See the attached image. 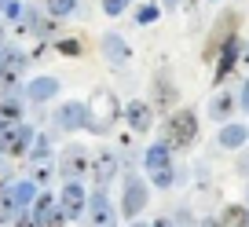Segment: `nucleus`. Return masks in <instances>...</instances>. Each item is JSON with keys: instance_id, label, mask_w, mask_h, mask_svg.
I'll return each instance as SVG.
<instances>
[{"instance_id": "1", "label": "nucleus", "mask_w": 249, "mask_h": 227, "mask_svg": "<svg viewBox=\"0 0 249 227\" xmlns=\"http://www.w3.org/2000/svg\"><path fill=\"white\" fill-rule=\"evenodd\" d=\"M85 106H88L85 132H92V136H110V132L117 128V121H121L124 103L117 99V92H110V88H95V92L85 99Z\"/></svg>"}, {"instance_id": "2", "label": "nucleus", "mask_w": 249, "mask_h": 227, "mask_svg": "<svg viewBox=\"0 0 249 227\" xmlns=\"http://www.w3.org/2000/svg\"><path fill=\"white\" fill-rule=\"evenodd\" d=\"M198 140V114L191 106H176L165 114L161 121V143L176 154V150H187L191 143Z\"/></svg>"}, {"instance_id": "3", "label": "nucleus", "mask_w": 249, "mask_h": 227, "mask_svg": "<svg viewBox=\"0 0 249 227\" xmlns=\"http://www.w3.org/2000/svg\"><path fill=\"white\" fill-rule=\"evenodd\" d=\"M30 66V55L15 44L0 48V92H22V77Z\"/></svg>"}, {"instance_id": "4", "label": "nucleus", "mask_w": 249, "mask_h": 227, "mask_svg": "<svg viewBox=\"0 0 249 227\" xmlns=\"http://www.w3.org/2000/svg\"><path fill=\"white\" fill-rule=\"evenodd\" d=\"M150 205V180L140 173H128L121 183V216L124 220H140V212Z\"/></svg>"}, {"instance_id": "5", "label": "nucleus", "mask_w": 249, "mask_h": 227, "mask_svg": "<svg viewBox=\"0 0 249 227\" xmlns=\"http://www.w3.org/2000/svg\"><path fill=\"white\" fill-rule=\"evenodd\" d=\"M88 169H92V150L81 147V143H66L59 161H55V173H59L62 180H85Z\"/></svg>"}, {"instance_id": "6", "label": "nucleus", "mask_w": 249, "mask_h": 227, "mask_svg": "<svg viewBox=\"0 0 249 227\" xmlns=\"http://www.w3.org/2000/svg\"><path fill=\"white\" fill-rule=\"evenodd\" d=\"M231 33H242V11L227 8V11H220V18L213 22L209 40H205V48H202V59H205V63H213V59H216L220 44H224V40L231 37Z\"/></svg>"}, {"instance_id": "7", "label": "nucleus", "mask_w": 249, "mask_h": 227, "mask_svg": "<svg viewBox=\"0 0 249 227\" xmlns=\"http://www.w3.org/2000/svg\"><path fill=\"white\" fill-rule=\"evenodd\" d=\"M117 173H121V154H117L114 147L92 150V169H88V176H92L95 187H110V183L117 180Z\"/></svg>"}, {"instance_id": "8", "label": "nucleus", "mask_w": 249, "mask_h": 227, "mask_svg": "<svg viewBox=\"0 0 249 227\" xmlns=\"http://www.w3.org/2000/svg\"><path fill=\"white\" fill-rule=\"evenodd\" d=\"M238 59H242V33H231V37L220 44L216 59H213V66H216V70H213V85H216V88L238 70Z\"/></svg>"}, {"instance_id": "9", "label": "nucleus", "mask_w": 249, "mask_h": 227, "mask_svg": "<svg viewBox=\"0 0 249 227\" xmlns=\"http://www.w3.org/2000/svg\"><path fill=\"white\" fill-rule=\"evenodd\" d=\"M30 212H33V220H37V227H66V212L59 209V194H52L48 187L33 198Z\"/></svg>"}, {"instance_id": "10", "label": "nucleus", "mask_w": 249, "mask_h": 227, "mask_svg": "<svg viewBox=\"0 0 249 227\" xmlns=\"http://www.w3.org/2000/svg\"><path fill=\"white\" fill-rule=\"evenodd\" d=\"M85 216H88L92 227H117V216H121V212L114 209L107 187H95L92 194H88V212H85Z\"/></svg>"}, {"instance_id": "11", "label": "nucleus", "mask_w": 249, "mask_h": 227, "mask_svg": "<svg viewBox=\"0 0 249 227\" xmlns=\"http://www.w3.org/2000/svg\"><path fill=\"white\" fill-rule=\"evenodd\" d=\"M121 121L128 125L132 136H147L150 128H154V106H150L147 99H128L124 110H121Z\"/></svg>"}, {"instance_id": "12", "label": "nucleus", "mask_w": 249, "mask_h": 227, "mask_svg": "<svg viewBox=\"0 0 249 227\" xmlns=\"http://www.w3.org/2000/svg\"><path fill=\"white\" fill-rule=\"evenodd\" d=\"M59 209L66 212V220H81L88 212V191L81 180H66L59 191Z\"/></svg>"}, {"instance_id": "13", "label": "nucleus", "mask_w": 249, "mask_h": 227, "mask_svg": "<svg viewBox=\"0 0 249 227\" xmlns=\"http://www.w3.org/2000/svg\"><path fill=\"white\" fill-rule=\"evenodd\" d=\"M59 92H62V85H59V77H52V73L30 77V81L22 85V99L33 103V106H44V103H52Z\"/></svg>"}, {"instance_id": "14", "label": "nucleus", "mask_w": 249, "mask_h": 227, "mask_svg": "<svg viewBox=\"0 0 249 227\" xmlns=\"http://www.w3.org/2000/svg\"><path fill=\"white\" fill-rule=\"evenodd\" d=\"M99 55L114 70H124V66L132 63V48H128V40H124L121 33H103L99 37Z\"/></svg>"}, {"instance_id": "15", "label": "nucleus", "mask_w": 249, "mask_h": 227, "mask_svg": "<svg viewBox=\"0 0 249 227\" xmlns=\"http://www.w3.org/2000/svg\"><path fill=\"white\" fill-rule=\"evenodd\" d=\"M85 118H88L85 99H62L59 106H55V125H59L62 132H81V128H85Z\"/></svg>"}, {"instance_id": "16", "label": "nucleus", "mask_w": 249, "mask_h": 227, "mask_svg": "<svg viewBox=\"0 0 249 227\" xmlns=\"http://www.w3.org/2000/svg\"><path fill=\"white\" fill-rule=\"evenodd\" d=\"M150 92H154V99H150L154 114H158V110H161V114H169V110L176 106V99H179V88H176V81H172L165 70H158V73H154V81H150Z\"/></svg>"}, {"instance_id": "17", "label": "nucleus", "mask_w": 249, "mask_h": 227, "mask_svg": "<svg viewBox=\"0 0 249 227\" xmlns=\"http://www.w3.org/2000/svg\"><path fill=\"white\" fill-rule=\"evenodd\" d=\"M33 136H37V128H33L30 121H18V125H11L8 147H4V157H26V150H30Z\"/></svg>"}, {"instance_id": "18", "label": "nucleus", "mask_w": 249, "mask_h": 227, "mask_svg": "<svg viewBox=\"0 0 249 227\" xmlns=\"http://www.w3.org/2000/svg\"><path fill=\"white\" fill-rule=\"evenodd\" d=\"M216 143L224 150H242L249 143V125H238V121H224V125H220V132H216Z\"/></svg>"}, {"instance_id": "19", "label": "nucleus", "mask_w": 249, "mask_h": 227, "mask_svg": "<svg viewBox=\"0 0 249 227\" xmlns=\"http://www.w3.org/2000/svg\"><path fill=\"white\" fill-rule=\"evenodd\" d=\"M234 110H238V92H224V88H220V92L209 99V118L216 121V125L231 121V118H234Z\"/></svg>"}, {"instance_id": "20", "label": "nucleus", "mask_w": 249, "mask_h": 227, "mask_svg": "<svg viewBox=\"0 0 249 227\" xmlns=\"http://www.w3.org/2000/svg\"><path fill=\"white\" fill-rule=\"evenodd\" d=\"M0 121H11V125L26 121V99H22V92H4V95H0Z\"/></svg>"}, {"instance_id": "21", "label": "nucleus", "mask_w": 249, "mask_h": 227, "mask_svg": "<svg viewBox=\"0 0 249 227\" xmlns=\"http://www.w3.org/2000/svg\"><path fill=\"white\" fill-rule=\"evenodd\" d=\"M172 165V150L165 147L161 140L158 143H150L147 150H143V169H147V173H158V169H169Z\"/></svg>"}, {"instance_id": "22", "label": "nucleus", "mask_w": 249, "mask_h": 227, "mask_svg": "<svg viewBox=\"0 0 249 227\" xmlns=\"http://www.w3.org/2000/svg\"><path fill=\"white\" fill-rule=\"evenodd\" d=\"M52 154H55L52 136H48V132H37V136H33V143H30V150H26V161H30V165H37V161H52Z\"/></svg>"}, {"instance_id": "23", "label": "nucleus", "mask_w": 249, "mask_h": 227, "mask_svg": "<svg viewBox=\"0 0 249 227\" xmlns=\"http://www.w3.org/2000/svg\"><path fill=\"white\" fill-rule=\"evenodd\" d=\"M220 227H249V205H227L216 216Z\"/></svg>"}, {"instance_id": "24", "label": "nucleus", "mask_w": 249, "mask_h": 227, "mask_svg": "<svg viewBox=\"0 0 249 227\" xmlns=\"http://www.w3.org/2000/svg\"><path fill=\"white\" fill-rule=\"evenodd\" d=\"M52 52L66 55V59H77V55H85V40H81V33H73V37H55Z\"/></svg>"}, {"instance_id": "25", "label": "nucleus", "mask_w": 249, "mask_h": 227, "mask_svg": "<svg viewBox=\"0 0 249 227\" xmlns=\"http://www.w3.org/2000/svg\"><path fill=\"white\" fill-rule=\"evenodd\" d=\"M161 15H165V11H161V4H158V0H143L140 8L132 11V22H136V26H154Z\"/></svg>"}, {"instance_id": "26", "label": "nucleus", "mask_w": 249, "mask_h": 227, "mask_svg": "<svg viewBox=\"0 0 249 227\" xmlns=\"http://www.w3.org/2000/svg\"><path fill=\"white\" fill-rule=\"evenodd\" d=\"M40 8H44L52 18H70L73 11L81 8V0H40Z\"/></svg>"}, {"instance_id": "27", "label": "nucleus", "mask_w": 249, "mask_h": 227, "mask_svg": "<svg viewBox=\"0 0 249 227\" xmlns=\"http://www.w3.org/2000/svg\"><path fill=\"white\" fill-rule=\"evenodd\" d=\"M52 176H59V173H55V165H52V161H37V165H30V180L37 183L40 191H44L48 183H52Z\"/></svg>"}, {"instance_id": "28", "label": "nucleus", "mask_w": 249, "mask_h": 227, "mask_svg": "<svg viewBox=\"0 0 249 227\" xmlns=\"http://www.w3.org/2000/svg\"><path fill=\"white\" fill-rule=\"evenodd\" d=\"M22 11H26L22 0H8V4H0V18H4V22H11V26L22 22Z\"/></svg>"}, {"instance_id": "29", "label": "nucleus", "mask_w": 249, "mask_h": 227, "mask_svg": "<svg viewBox=\"0 0 249 227\" xmlns=\"http://www.w3.org/2000/svg\"><path fill=\"white\" fill-rule=\"evenodd\" d=\"M147 180H150V187H161V191H169L172 183H176V169H158V173H147Z\"/></svg>"}, {"instance_id": "30", "label": "nucleus", "mask_w": 249, "mask_h": 227, "mask_svg": "<svg viewBox=\"0 0 249 227\" xmlns=\"http://www.w3.org/2000/svg\"><path fill=\"white\" fill-rule=\"evenodd\" d=\"M128 8H136V0H103V4H99V11H103L107 18H117V15H124Z\"/></svg>"}, {"instance_id": "31", "label": "nucleus", "mask_w": 249, "mask_h": 227, "mask_svg": "<svg viewBox=\"0 0 249 227\" xmlns=\"http://www.w3.org/2000/svg\"><path fill=\"white\" fill-rule=\"evenodd\" d=\"M11 227H37V220H33L30 209H22V212H15V216H11Z\"/></svg>"}, {"instance_id": "32", "label": "nucleus", "mask_w": 249, "mask_h": 227, "mask_svg": "<svg viewBox=\"0 0 249 227\" xmlns=\"http://www.w3.org/2000/svg\"><path fill=\"white\" fill-rule=\"evenodd\" d=\"M238 110H242V114H249V77L242 81V88H238Z\"/></svg>"}, {"instance_id": "33", "label": "nucleus", "mask_w": 249, "mask_h": 227, "mask_svg": "<svg viewBox=\"0 0 249 227\" xmlns=\"http://www.w3.org/2000/svg\"><path fill=\"white\" fill-rule=\"evenodd\" d=\"M8 132H11V121H0V154L8 147Z\"/></svg>"}, {"instance_id": "34", "label": "nucleus", "mask_w": 249, "mask_h": 227, "mask_svg": "<svg viewBox=\"0 0 249 227\" xmlns=\"http://www.w3.org/2000/svg\"><path fill=\"white\" fill-rule=\"evenodd\" d=\"M150 227H176V220H172V216H158Z\"/></svg>"}, {"instance_id": "35", "label": "nucleus", "mask_w": 249, "mask_h": 227, "mask_svg": "<svg viewBox=\"0 0 249 227\" xmlns=\"http://www.w3.org/2000/svg\"><path fill=\"white\" fill-rule=\"evenodd\" d=\"M8 187H11V176H0V202H4V194H8Z\"/></svg>"}, {"instance_id": "36", "label": "nucleus", "mask_w": 249, "mask_h": 227, "mask_svg": "<svg viewBox=\"0 0 249 227\" xmlns=\"http://www.w3.org/2000/svg\"><path fill=\"white\" fill-rule=\"evenodd\" d=\"M198 4H202V0H179V8H183V11H198Z\"/></svg>"}, {"instance_id": "37", "label": "nucleus", "mask_w": 249, "mask_h": 227, "mask_svg": "<svg viewBox=\"0 0 249 227\" xmlns=\"http://www.w3.org/2000/svg\"><path fill=\"white\" fill-rule=\"evenodd\" d=\"M161 11H179V0H161Z\"/></svg>"}, {"instance_id": "38", "label": "nucleus", "mask_w": 249, "mask_h": 227, "mask_svg": "<svg viewBox=\"0 0 249 227\" xmlns=\"http://www.w3.org/2000/svg\"><path fill=\"white\" fill-rule=\"evenodd\" d=\"M238 66H249V44H242V59H238Z\"/></svg>"}, {"instance_id": "39", "label": "nucleus", "mask_w": 249, "mask_h": 227, "mask_svg": "<svg viewBox=\"0 0 249 227\" xmlns=\"http://www.w3.org/2000/svg\"><path fill=\"white\" fill-rule=\"evenodd\" d=\"M8 44V30H4V18H0V48Z\"/></svg>"}, {"instance_id": "40", "label": "nucleus", "mask_w": 249, "mask_h": 227, "mask_svg": "<svg viewBox=\"0 0 249 227\" xmlns=\"http://www.w3.org/2000/svg\"><path fill=\"white\" fill-rule=\"evenodd\" d=\"M198 227H220V224H216V220L209 216V220H202V224H198Z\"/></svg>"}, {"instance_id": "41", "label": "nucleus", "mask_w": 249, "mask_h": 227, "mask_svg": "<svg viewBox=\"0 0 249 227\" xmlns=\"http://www.w3.org/2000/svg\"><path fill=\"white\" fill-rule=\"evenodd\" d=\"M128 227H150V224H143V220H128Z\"/></svg>"}, {"instance_id": "42", "label": "nucleus", "mask_w": 249, "mask_h": 227, "mask_svg": "<svg viewBox=\"0 0 249 227\" xmlns=\"http://www.w3.org/2000/svg\"><path fill=\"white\" fill-rule=\"evenodd\" d=\"M209 4H220V0H209Z\"/></svg>"}, {"instance_id": "43", "label": "nucleus", "mask_w": 249, "mask_h": 227, "mask_svg": "<svg viewBox=\"0 0 249 227\" xmlns=\"http://www.w3.org/2000/svg\"><path fill=\"white\" fill-rule=\"evenodd\" d=\"M0 4H8V0H0Z\"/></svg>"}]
</instances>
